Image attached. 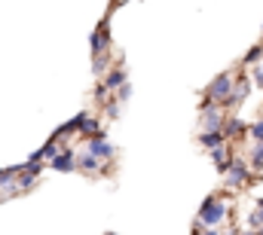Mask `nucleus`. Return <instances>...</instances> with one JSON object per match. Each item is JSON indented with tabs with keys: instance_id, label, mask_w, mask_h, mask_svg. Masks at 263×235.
<instances>
[{
	"instance_id": "f257e3e1",
	"label": "nucleus",
	"mask_w": 263,
	"mask_h": 235,
	"mask_svg": "<svg viewBox=\"0 0 263 235\" xmlns=\"http://www.w3.org/2000/svg\"><path fill=\"white\" fill-rule=\"evenodd\" d=\"M223 217H227V205H223L217 195L205 199V205L199 208V223H202V226H217Z\"/></svg>"
},
{
	"instance_id": "a211bd4d",
	"label": "nucleus",
	"mask_w": 263,
	"mask_h": 235,
	"mask_svg": "<svg viewBox=\"0 0 263 235\" xmlns=\"http://www.w3.org/2000/svg\"><path fill=\"white\" fill-rule=\"evenodd\" d=\"M251 138H254L257 144H263V119H260V122H254V125H251Z\"/></svg>"
},
{
	"instance_id": "9d476101",
	"label": "nucleus",
	"mask_w": 263,
	"mask_h": 235,
	"mask_svg": "<svg viewBox=\"0 0 263 235\" xmlns=\"http://www.w3.org/2000/svg\"><path fill=\"white\" fill-rule=\"evenodd\" d=\"M107 89H123L126 86V70L120 67V70H114V73H107V83H104Z\"/></svg>"
},
{
	"instance_id": "39448f33",
	"label": "nucleus",
	"mask_w": 263,
	"mask_h": 235,
	"mask_svg": "<svg viewBox=\"0 0 263 235\" xmlns=\"http://www.w3.org/2000/svg\"><path fill=\"white\" fill-rule=\"evenodd\" d=\"M248 174H251V171H248V165H245V162H239V159H233V165H230V177H227V183H230V186H242V183L248 180Z\"/></svg>"
},
{
	"instance_id": "ddd939ff",
	"label": "nucleus",
	"mask_w": 263,
	"mask_h": 235,
	"mask_svg": "<svg viewBox=\"0 0 263 235\" xmlns=\"http://www.w3.org/2000/svg\"><path fill=\"white\" fill-rule=\"evenodd\" d=\"M83 131H86V134H92V138H98V119L86 116V119H83Z\"/></svg>"
},
{
	"instance_id": "7ed1b4c3",
	"label": "nucleus",
	"mask_w": 263,
	"mask_h": 235,
	"mask_svg": "<svg viewBox=\"0 0 263 235\" xmlns=\"http://www.w3.org/2000/svg\"><path fill=\"white\" fill-rule=\"evenodd\" d=\"M202 122H205V131H220L227 122H223V113L214 107V101H208L205 98V104H202Z\"/></svg>"
},
{
	"instance_id": "9b49d317",
	"label": "nucleus",
	"mask_w": 263,
	"mask_h": 235,
	"mask_svg": "<svg viewBox=\"0 0 263 235\" xmlns=\"http://www.w3.org/2000/svg\"><path fill=\"white\" fill-rule=\"evenodd\" d=\"M245 95H248V83L242 80V83H236V89H233V95H230V104H242Z\"/></svg>"
},
{
	"instance_id": "f03ea898",
	"label": "nucleus",
	"mask_w": 263,
	"mask_h": 235,
	"mask_svg": "<svg viewBox=\"0 0 263 235\" xmlns=\"http://www.w3.org/2000/svg\"><path fill=\"white\" fill-rule=\"evenodd\" d=\"M233 89H236V86H233V76H230V73H220V76L208 86L205 95H208V101H230Z\"/></svg>"
},
{
	"instance_id": "20e7f679",
	"label": "nucleus",
	"mask_w": 263,
	"mask_h": 235,
	"mask_svg": "<svg viewBox=\"0 0 263 235\" xmlns=\"http://www.w3.org/2000/svg\"><path fill=\"white\" fill-rule=\"evenodd\" d=\"M89 153L101 162V159H110L117 150H114V144H107L104 138H92V141H89Z\"/></svg>"
},
{
	"instance_id": "5701e85b",
	"label": "nucleus",
	"mask_w": 263,
	"mask_h": 235,
	"mask_svg": "<svg viewBox=\"0 0 263 235\" xmlns=\"http://www.w3.org/2000/svg\"><path fill=\"white\" fill-rule=\"evenodd\" d=\"M242 235H260V232H242Z\"/></svg>"
},
{
	"instance_id": "f3484780",
	"label": "nucleus",
	"mask_w": 263,
	"mask_h": 235,
	"mask_svg": "<svg viewBox=\"0 0 263 235\" xmlns=\"http://www.w3.org/2000/svg\"><path fill=\"white\" fill-rule=\"evenodd\" d=\"M34 180H37L34 174H25V171H22V177H18V189H31V186H34Z\"/></svg>"
},
{
	"instance_id": "423d86ee",
	"label": "nucleus",
	"mask_w": 263,
	"mask_h": 235,
	"mask_svg": "<svg viewBox=\"0 0 263 235\" xmlns=\"http://www.w3.org/2000/svg\"><path fill=\"white\" fill-rule=\"evenodd\" d=\"M52 168H55V171H62V174H67V171H77V159H73V153H70V150L59 153V156L52 159Z\"/></svg>"
},
{
	"instance_id": "dca6fc26",
	"label": "nucleus",
	"mask_w": 263,
	"mask_h": 235,
	"mask_svg": "<svg viewBox=\"0 0 263 235\" xmlns=\"http://www.w3.org/2000/svg\"><path fill=\"white\" fill-rule=\"evenodd\" d=\"M242 128H245V125H242V122H239V119H230V122H227V125H223V131H227V134H239V131H242Z\"/></svg>"
},
{
	"instance_id": "412c9836",
	"label": "nucleus",
	"mask_w": 263,
	"mask_h": 235,
	"mask_svg": "<svg viewBox=\"0 0 263 235\" xmlns=\"http://www.w3.org/2000/svg\"><path fill=\"white\" fill-rule=\"evenodd\" d=\"M254 83L263 86V67H254Z\"/></svg>"
},
{
	"instance_id": "b1692460",
	"label": "nucleus",
	"mask_w": 263,
	"mask_h": 235,
	"mask_svg": "<svg viewBox=\"0 0 263 235\" xmlns=\"http://www.w3.org/2000/svg\"><path fill=\"white\" fill-rule=\"evenodd\" d=\"M107 235H117V232H107Z\"/></svg>"
},
{
	"instance_id": "6ab92c4d",
	"label": "nucleus",
	"mask_w": 263,
	"mask_h": 235,
	"mask_svg": "<svg viewBox=\"0 0 263 235\" xmlns=\"http://www.w3.org/2000/svg\"><path fill=\"white\" fill-rule=\"evenodd\" d=\"M260 55H263V46H254V49H251V52L245 55V64H254V61L260 58Z\"/></svg>"
},
{
	"instance_id": "1a4fd4ad",
	"label": "nucleus",
	"mask_w": 263,
	"mask_h": 235,
	"mask_svg": "<svg viewBox=\"0 0 263 235\" xmlns=\"http://www.w3.org/2000/svg\"><path fill=\"white\" fill-rule=\"evenodd\" d=\"M202 144H205V147H211V150L227 147V144H223V131H205V134H202Z\"/></svg>"
},
{
	"instance_id": "4468645a",
	"label": "nucleus",
	"mask_w": 263,
	"mask_h": 235,
	"mask_svg": "<svg viewBox=\"0 0 263 235\" xmlns=\"http://www.w3.org/2000/svg\"><path fill=\"white\" fill-rule=\"evenodd\" d=\"M251 168H263V144H254V153H251Z\"/></svg>"
},
{
	"instance_id": "f8f14e48",
	"label": "nucleus",
	"mask_w": 263,
	"mask_h": 235,
	"mask_svg": "<svg viewBox=\"0 0 263 235\" xmlns=\"http://www.w3.org/2000/svg\"><path fill=\"white\" fill-rule=\"evenodd\" d=\"M211 159L220 165V171H227V168L233 165V162H227V147H217V150H211Z\"/></svg>"
},
{
	"instance_id": "4be33fe9",
	"label": "nucleus",
	"mask_w": 263,
	"mask_h": 235,
	"mask_svg": "<svg viewBox=\"0 0 263 235\" xmlns=\"http://www.w3.org/2000/svg\"><path fill=\"white\" fill-rule=\"evenodd\" d=\"M205 235H217V232H214V229H208V232H205Z\"/></svg>"
},
{
	"instance_id": "aec40b11",
	"label": "nucleus",
	"mask_w": 263,
	"mask_h": 235,
	"mask_svg": "<svg viewBox=\"0 0 263 235\" xmlns=\"http://www.w3.org/2000/svg\"><path fill=\"white\" fill-rule=\"evenodd\" d=\"M117 98H120V101H129V98H132V86H123V89H120V95H117Z\"/></svg>"
},
{
	"instance_id": "0eeeda50",
	"label": "nucleus",
	"mask_w": 263,
	"mask_h": 235,
	"mask_svg": "<svg viewBox=\"0 0 263 235\" xmlns=\"http://www.w3.org/2000/svg\"><path fill=\"white\" fill-rule=\"evenodd\" d=\"M107 43H110V37H107V31H104V25H101V28L92 34V52H95V55H104Z\"/></svg>"
},
{
	"instance_id": "2eb2a0df",
	"label": "nucleus",
	"mask_w": 263,
	"mask_h": 235,
	"mask_svg": "<svg viewBox=\"0 0 263 235\" xmlns=\"http://www.w3.org/2000/svg\"><path fill=\"white\" fill-rule=\"evenodd\" d=\"M104 67H107V55H95V61H92V70L101 76V73H104Z\"/></svg>"
},
{
	"instance_id": "6e6552de",
	"label": "nucleus",
	"mask_w": 263,
	"mask_h": 235,
	"mask_svg": "<svg viewBox=\"0 0 263 235\" xmlns=\"http://www.w3.org/2000/svg\"><path fill=\"white\" fill-rule=\"evenodd\" d=\"M77 168H80V171H86V174H95V171H101V165H98V159H95L92 153H83V156L77 159Z\"/></svg>"
}]
</instances>
